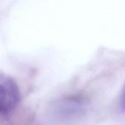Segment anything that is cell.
<instances>
[{"label": "cell", "instance_id": "7a4b0ae2", "mask_svg": "<svg viewBox=\"0 0 125 125\" xmlns=\"http://www.w3.org/2000/svg\"><path fill=\"white\" fill-rule=\"evenodd\" d=\"M120 107L122 111L125 112V84L122 92V95L120 97Z\"/></svg>", "mask_w": 125, "mask_h": 125}, {"label": "cell", "instance_id": "6da1fadb", "mask_svg": "<svg viewBox=\"0 0 125 125\" xmlns=\"http://www.w3.org/2000/svg\"><path fill=\"white\" fill-rule=\"evenodd\" d=\"M20 97L16 81L10 75L0 73V115L12 112L18 106Z\"/></svg>", "mask_w": 125, "mask_h": 125}]
</instances>
